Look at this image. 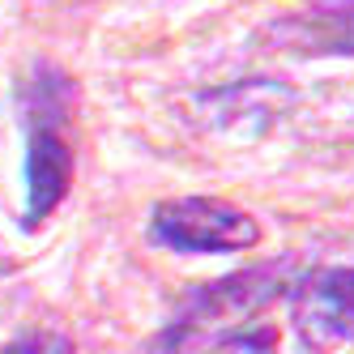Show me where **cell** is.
Returning a JSON list of instances; mask_svg holds the SVG:
<instances>
[{"instance_id":"6da1fadb","label":"cell","mask_w":354,"mask_h":354,"mask_svg":"<svg viewBox=\"0 0 354 354\" xmlns=\"http://www.w3.org/2000/svg\"><path fill=\"white\" fill-rule=\"evenodd\" d=\"M68 111H73V82L56 64H35L21 82V124H26V162H21V222L43 226L60 209L73 184V141H68Z\"/></svg>"},{"instance_id":"52a82bcc","label":"cell","mask_w":354,"mask_h":354,"mask_svg":"<svg viewBox=\"0 0 354 354\" xmlns=\"http://www.w3.org/2000/svg\"><path fill=\"white\" fill-rule=\"evenodd\" d=\"M201 354H277V333L273 328H235Z\"/></svg>"},{"instance_id":"7a4b0ae2","label":"cell","mask_w":354,"mask_h":354,"mask_svg":"<svg viewBox=\"0 0 354 354\" xmlns=\"http://www.w3.org/2000/svg\"><path fill=\"white\" fill-rule=\"evenodd\" d=\"M295 282V269L286 261H273V265H257V269H243L231 273L222 282L201 286L184 312L167 324V333L158 337V350L167 354H184V350H205L218 337L243 328L257 312H265L277 295H286V286Z\"/></svg>"},{"instance_id":"3957f363","label":"cell","mask_w":354,"mask_h":354,"mask_svg":"<svg viewBox=\"0 0 354 354\" xmlns=\"http://www.w3.org/2000/svg\"><path fill=\"white\" fill-rule=\"evenodd\" d=\"M149 235L175 252H243L261 243V222L231 201L175 196L154 209Z\"/></svg>"},{"instance_id":"5b68a950","label":"cell","mask_w":354,"mask_h":354,"mask_svg":"<svg viewBox=\"0 0 354 354\" xmlns=\"http://www.w3.org/2000/svg\"><path fill=\"white\" fill-rule=\"evenodd\" d=\"M269 43L295 56H354V0H303L269 26Z\"/></svg>"},{"instance_id":"277c9868","label":"cell","mask_w":354,"mask_h":354,"mask_svg":"<svg viewBox=\"0 0 354 354\" xmlns=\"http://www.w3.org/2000/svg\"><path fill=\"white\" fill-rule=\"evenodd\" d=\"M295 333L308 350L354 342V261H324L290 282Z\"/></svg>"},{"instance_id":"ba28073f","label":"cell","mask_w":354,"mask_h":354,"mask_svg":"<svg viewBox=\"0 0 354 354\" xmlns=\"http://www.w3.org/2000/svg\"><path fill=\"white\" fill-rule=\"evenodd\" d=\"M0 354H77V350H73V342L64 333H56V328H30V333L13 337Z\"/></svg>"},{"instance_id":"8992f818","label":"cell","mask_w":354,"mask_h":354,"mask_svg":"<svg viewBox=\"0 0 354 354\" xmlns=\"http://www.w3.org/2000/svg\"><path fill=\"white\" fill-rule=\"evenodd\" d=\"M295 107V94L273 86V82H239L214 94H201L196 111L209 115L205 124L222 133H261L269 124H277Z\"/></svg>"}]
</instances>
